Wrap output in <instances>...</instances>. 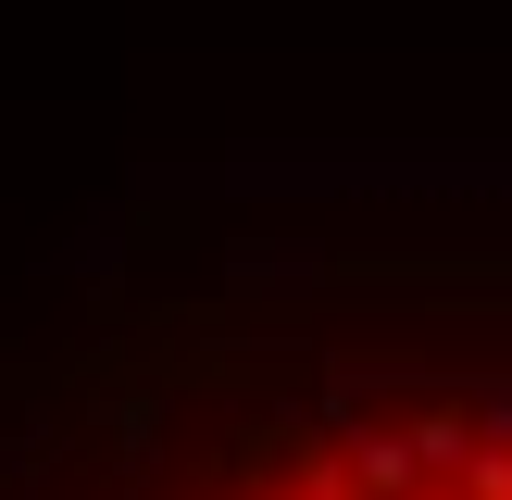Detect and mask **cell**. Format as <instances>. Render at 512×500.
Here are the masks:
<instances>
[{"instance_id": "obj_1", "label": "cell", "mask_w": 512, "mask_h": 500, "mask_svg": "<svg viewBox=\"0 0 512 500\" xmlns=\"http://www.w3.org/2000/svg\"><path fill=\"white\" fill-rule=\"evenodd\" d=\"M0 500H512V275H325L100 338L0 413Z\"/></svg>"}]
</instances>
